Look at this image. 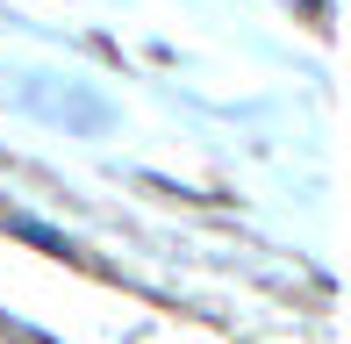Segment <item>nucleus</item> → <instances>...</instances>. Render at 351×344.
Returning <instances> with one entry per match:
<instances>
[]
</instances>
